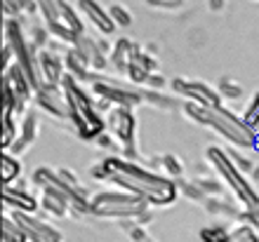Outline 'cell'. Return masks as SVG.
I'll return each mask as SVG.
<instances>
[{
	"label": "cell",
	"mask_w": 259,
	"mask_h": 242,
	"mask_svg": "<svg viewBox=\"0 0 259 242\" xmlns=\"http://www.w3.org/2000/svg\"><path fill=\"white\" fill-rule=\"evenodd\" d=\"M104 162L109 167L111 183L144 198L151 207H165L177 198V186L170 179H165L146 167H139L130 158H106Z\"/></svg>",
	"instance_id": "obj_1"
},
{
	"label": "cell",
	"mask_w": 259,
	"mask_h": 242,
	"mask_svg": "<svg viewBox=\"0 0 259 242\" xmlns=\"http://www.w3.org/2000/svg\"><path fill=\"white\" fill-rule=\"evenodd\" d=\"M184 113L189 120L205 125V127H212L231 146L252 148L257 143V132L247 127L243 118H236L226 106H198L193 101H186Z\"/></svg>",
	"instance_id": "obj_2"
},
{
	"label": "cell",
	"mask_w": 259,
	"mask_h": 242,
	"mask_svg": "<svg viewBox=\"0 0 259 242\" xmlns=\"http://www.w3.org/2000/svg\"><path fill=\"white\" fill-rule=\"evenodd\" d=\"M64 94H66V106H68V120L73 122V127L78 129L80 139L95 141L97 136L106 129V120L102 118V111L97 106V101L85 92L80 80H75L71 75L64 78Z\"/></svg>",
	"instance_id": "obj_3"
},
{
	"label": "cell",
	"mask_w": 259,
	"mask_h": 242,
	"mask_svg": "<svg viewBox=\"0 0 259 242\" xmlns=\"http://www.w3.org/2000/svg\"><path fill=\"white\" fill-rule=\"evenodd\" d=\"M35 3H38V10H40L50 35L59 42H66L68 47H73L75 40L85 33L78 10L68 0H35Z\"/></svg>",
	"instance_id": "obj_4"
},
{
	"label": "cell",
	"mask_w": 259,
	"mask_h": 242,
	"mask_svg": "<svg viewBox=\"0 0 259 242\" xmlns=\"http://www.w3.org/2000/svg\"><path fill=\"white\" fill-rule=\"evenodd\" d=\"M90 209H92V214L104 216V219H135V221H139L142 214L149 209V202L125 188H118L102 190L95 198H90Z\"/></svg>",
	"instance_id": "obj_5"
},
{
	"label": "cell",
	"mask_w": 259,
	"mask_h": 242,
	"mask_svg": "<svg viewBox=\"0 0 259 242\" xmlns=\"http://www.w3.org/2000/svg\"><path fill=\"white\" fill-rule=\"evenodd\" d=\"M207 160H210V165L214 167V172L224 179L226 186L236 193V198L245 205V209H257L259 207V193L252 188V183L243 176V169L231 160V155L226 153L224 148L210 146L207 148Z\"/></svg>",
	"instance_id": "obj_6"
},
{
	"label": "cell",
	"mask_w": 259,
	"mask_h": 242,
	"mask_svg": "<svg viewBox=\"0 0 259 242\" xmlns=\"http://www.w3.org/2000/svg\"><path fill=\"white\" fill-rule=\"evenodd\" d=\"M106 129L109 134L123 146L125 158H135L137 155V118L132 108L127 106H113L106 118Z\"/></svg>",
	"instance_id": "obj_7"
},
{
	"label": "cell",
	"mask_w": 259,
	"mask_h": 242,
	"mask_svg": "<svg viewBox=\"0 0 259 242\" xmlns=\"http://www.w3.org/2000/svg\"><path fill=\"white\" fill-rule=\"evenodd\" d=\"M172 92L186 101H193L198 106H222V94L207 82L200 80H186V78H175L170 82Z\"/></svg>",
	"instance_id": "obj_8"
},
{
	"label": "cell",
	"mask_w": 259,
	"mask_h": 242,
	"mask_svg": "<svg viewBox=\"0 0 259 242\" xmlns=\"http://www.w3.org/2000/svg\"><path fill=\"white\" fill-rule=\"evenodd\" d=\"M92 92L97 96L106 99L109 104H113V106L135 108L144 101V92H139V89L125 87V85H120L116 80H99L97 75H95V80H92Z\"/></svg>",
	"instance_id": "obj_9"
},
{
	"label": "cell",
	"mask_w": 259,
	"mask_h": 242,
	"mask_svg": "<svg viewBox=\"0 0 259 242\" xmlns=\"http://www.w3.org/2000/svg\"><path fill=\"white\" fill-rule=\"evenodd\" d=\"M14 221L21 226V230L26 233L28 242H64L62 233L52 226V223L42 221L35 214H26V212H12L10 214Z\"/></svg>",
	"instance_id": "obj_10"
},
{
	"label": "cell",
	"mask_w": 259,
	"mask_h": 242,
	"mask_svg": "<svg viewBox=\"0 0 259 242\" xmlns=\"http://www.w3.org/2000/svg\"><path fill=\"white\" fill-rule=\"evenodd\" d=\"M38 68H40V80L48 82V85H62L64 78H66L64 57H59L48 47L38 52Z\"/></svg>",
	"instance_id": "obj_11"
},
{
	"label": "cell",
	"mask_w": 259,
	"mask_h": 242,
	"mask_svg": "<svg viewBox=\"0 0 259 242\" xmlns=\"http://www.w3.org/2000/svg\"><path fill=\"white\" fill-rule=\"evenodd\" d=\"M78 7H80V12L85 14V19L92 21V26L104 35H111L116 31V21L111 19V12L106 7H102L99 0H78Z\"/></svg>",
	"instance_id": "obj_12"
},
{
	"label": "cell",
	"mask_w": 259,
	"mask_h": 242,
	"mask_svg": "<svg viewBox=\"0 0 259 242\" xmlns=\"http://www.w3.org/2000/svg\"><path fill=\"white\" fill-rule=\"evenodd\" d=\"M78 50L85 64H88L92 71H102L106 66V42L104 40H95V38H88V35L82 33L73 45Z\"/></svg>",
	"instance_id": "obj_13"
},
{
	"label": "cell",
	"mask_w": 259,
	"mask_h": 242,
	"mask_svg": "<svg viewBox=\"0 0 259 242\" xmlns=\"http://www.w3.org/2000/svg\"><path fill=\"white\" fill-rule=\"evenodd\" d=\"M3 205L10 207L12 212H26V214H35L40 202L35 200L33 195L24 188H17V186H3Z\"/></svg>",
	"instance_id": "obj_14"
},
{
	"label": "cell",
	"mask_w": 259,
	"mask_h": 242,
	"mask_svg": "<svg viewBox=\"0 0 259 242\" xmlns=\"http://www.w3.org/2000/svg\"><path fill=\"white\" fill-rule=\"evenodd\" d=\"M38 129H40V122H38L35 111H26V113H24V122H21V127H19V136H17V141H14V146L10 148V151H12L14 155L24 153V151L35 141Z\"/></svg>",
	"instance_id": "obj_15"
},
{
	"label": "cell",
	"mask_w": 259,
	"mask_h": 242,
	"mask_svg": "<svg viewBox=\"0 0 259 242\" xmlns=\"http://www.w3.org/2000/svg\"><path fill=\"white\" fill-rule=\"evenodd\" d=\"M139 50V45L132 40H127V38H120V40L111 47L109 57H111V64L118 68V71H123V73H127L130 64H132V59H135V52Z\"/></svg>",
	"instance_id": "obj_16"
},
{
	"label": "cell",
	"mask_w": 259,
	"mask_h": 242,
	"mask_svg": "<svg viewBox=\"0 0 259 242\" xmlns=\"http://www.w3.org/2000/svg\"><path fill=\"white\" fill-rule=\"evenodd\" d=\"M64 64H66V75H71V78H75V80H95V71L85 64V59H82L80 54H78V50L75 47H68L66 57H64Z\"/></svg>",
	"instance_id": "obj_17"
},
{
	"label": "cell",
	"mask_w": 259,
	"mask_h": 242,
	"mask_svg": "<svg viewBox=\"0 0 259 242\" xmlns=\"http://www.w3.org/2000/svg\"><path fill=\"white\" fill-rule=\"evenodd\" d=\"M17 179H21V162L12 151H3V186H12Z\"/></svg>",
	"instance_id": "obj_18"
},
{
	"label": "cell",
	"mask_w": 259,
	"mask_h": 242,
	"mask_svg": "<svg viewBox=\"0 0 259 242\" xmlns=\"http://www.w3.org/2000/svg\"><path fill=\"white\" fill-rule=\"evenodd\" d=\"M17 136H19V127L14 122V115H3V139H0L3 148L10 151L14 146V141H17Z\"/></svg>",
	"instance_id": "obj_19"
},
{
	"label": "cell",
	"mask_w": 259,
	"mask_h": 242,
	"mask_svg": "<svg viewBox=\"0 0 259 242\" xmlns=\"http://www.w3.org/2000/svg\"><path fill=\"white\" fill-rule=\"evenodd\" d=\"M243 120H245V125L250 129H254L259 134V89L252 94V99H250V104L245 106V113H243Z\"/></svg>",
	"instance_id": "obj_20"
},
{
	"label": "cell",
	"mask_w": 259,
	"mask_h": 242,
	"mask_svg": "<svg viewBox=\"0 0 259 242\" xmlns=\"http://www.w3.org/2000/svg\"><path fill=\"white\" fill-rule=\"evenodd\" d=\"M200 240L203 242H231V230L222 228V226H207L200 230Z\"/></svg>",
	"instance_id": "obj_21"
},
{
	"label": "cell",
	"mask_w": 259,
	"mask_h": 242,
	"mask_svg": "<svg viewBox=\"0 0 259 242\" xmlns=\"http://www.w3.org/2000/svg\"><path fill=\"white\" fill-rule=\"evenodd\" d=\"M217 92L222 94V99H240L243 96V87H240L238 82H233L231 78H222L217 85Z\"/></svg>",
	"instance_id": "obj_22"
},
{
	"label": "cell",
	"mask_w": 259,
	"mask_h": 242,
	"mask_svg": "<svg viewBox=\"0 0 259 242\" xmlns=\"http://www.w3.org/2000/svg\"><path fill=\"white\" fill-rule=\"evenodd\" d=\"M231 242H259L257 228L250 223H240L238 228L231 230Z\"/></svg>",
	"instance_id": "obj_23"
},
{
	"label": "cell",
	"mask_w": 259,
	"mask_h": 242,
	"mask_svg": "<svg viewBox=\"0 0 259 242\" xmlns=\"http://www.w3.org/2000/svg\"><path fill=\"white\" fill-rule=\"evenodd\" d=\"M109 12H111V19L116 21V26H120V28L132 26V12L125 5H111Z\"/></svg>",
	"instance_id": "obj_24"
},
{
	"label": "cell",
	"mask_w": 259,
	"mask_h": 242,
	"mask_svg": "<svg viewBox=\"0 0 259 242\" xmlns=\"http://www.w3.org/2000/svg\"><path fill=\"white\" fill-rule=\"evenodd\" d=\"M127 75H130V80L135 82V85H146V82H149V78H151L149 71H146L144 66H139L137 61H132V64H130Z\"/></svg>",
	"instance_id": "obj_25"
},
{
	"label": "cell",
	"mask_w": 259,
	"mask_h": 242,
	"mask_svg": "<svg viewBox=\"0 0 259 242\" xmlns=\"http://www.w3.org/2000/svg\"><path fill=\"white\" fill-rule=\"evenodd\" d=\"M132 61H137L139 66H144L146 71H149V73H156V71H158V59H153L151 54L142 52V50H137V52H135V59H132Z\"/></svg>",
	"instance_id": "obj_26"
},
{
	"label": "cell",
	"mask_w": 259,
	"mask_h": 242,
	"mask_svg": "<svg viewBox=\"0 0 259 242\" xmlns=\"http://www.w3.org/2000/svg\"><path fill=\"white\" fill-rule=\"evenodd\" d=\"M163 167L167 169L172 176H182V172H184L182 160H179V158H175V155H165V158H163Z\"/></svg>",
	"instance_id": "obj_27"
},
{
	"label": "cell",
	"mask_w": 259,
	"mask_h": 242,
	"mask_svg": "<svg viewBox=\"0 0 259 242\" xmlns=\"http://www.w3.org/2000/svg\"><path fill=\"white\" fill-rule=\"evenodd\" d=\"M149 7H158V10H179L184 5V0H146Z\"/></svg>",
	"instance_id": "obj_28"
},
{
	"label": "cell",
	"mask_w": 259,
	"mask_h": 242,
	"mask_svg": "<svg viewBox=\"0 0 259 242\" xmlns=\"http://www.w3.org/2000/svg\"><path fill=\"white\" fill-rule=\"evenodd\" d=\"M125 228H127L130 237H132V240H135V242H153L149 235H146V233H144L142 228H139V226H135V223H127Z\"/></svg>",
	"instance_id": "obj_29"
},
{
	"label": "cell",
	"mask_w": 259,
	"mask_h": 242,
	"mask_svg": "<svg viewBox=\"0 0 259 242\" xmlns=\"http://www.w3.org/2000/svg\"><path fill=\"white\" fill-rule=\"evenodd\" d=\"M226 153L231 155V160L236 162V165H238L240 169H252V162L247 160V158H243V155H238V153H236V151H226Z\"/></svg>",
	"instance_id": "obj_30"
},
{
	"label": "cell",
	"mask_w": 259,
	"mask_h": 242,
	"mask_svg": "<svg viewBox=\"0 0 259 242\" xmlns=\"http://www.w3.org/2000/svg\"><path fill=\"white\" fill-rule=\"evenodd\" d=\"M19 5L24 7V12L26 14H33L35 10H38V3H35V0H19Z\"/></svg>",
	"instance_id": "obj_31"
},
{
	"label": "cell",
	"mask_w": 259,
	"mask_h": 242,
	"mask_svg": "<svg viewBox=\"0 0 259 242\" xmlns=\"http://www.w3.org/2000/svg\"><path fill=\"white\" fill-rule=\"evenodd\" d=\"M146 85H151V87H158V89H160V87H163V85H165V80H163V78H160V75L151 73V78H149V82H146Z\"/></svg>",
	"instance_id": "obj_32"
},
{
	"label": "cell",
	"mask_w": 259,
	"mask_h": 242,
	"mask_svg": "<svg viewBox=\"0 0 259 242\" xmlns=\"http://www.w3.org/2000/svg\"><path fill=\"white\" fill-rule=\"evenodd\" d=\"M224 7V0H210V10H222Z\"/></svg>",
	"instance_id": "obj_33"
},
{
	"label": "cell",
	"mask_w": 259,
	"mask_h": 242,
	"mask_svg": "<svg viewBox=\"0 0 259 242\" xmlns=\"http://www.w3.org/2000/svg\"><path fill=\"white\" fill-rule=\"evenodd\" d=\"M252 176H254V179H257V181H259V167H254V169H252Z\"/></svg>",
	"instance_id": "obj_34"
},
{
	"label": "cell",
	"mask_w": 259,
	"mask_h": 242,
	"mask_svg": "<svg viewBox=\"0 0 259 242\" xmlns=\"http://www.w3.org/2000/svg\"><path fill=\"white\" fill-rule=\"evenodd\" d=\"M257 3H259V0H257Z\"/></svg>",
	"instance_id": "obj_35"
}]
</instances>
